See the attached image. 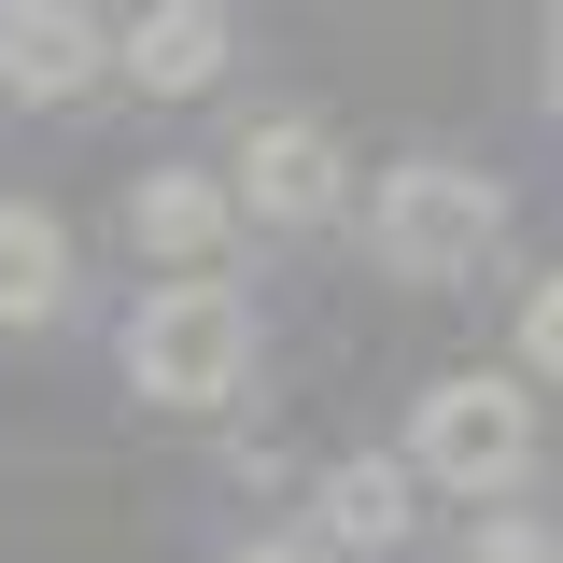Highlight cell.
<instances>
[{
	"label": "cell",
	"instance_id": "1",
	"mask_svg": "<svg viewBox=\"0 0 563 563\" xmlns=\"http://www.w3.org/2000/svg\"><path fill=\"white\" fill-rule=\"evenodd\" d=\"M240 380H254V296L240 282L184 268V282H155L128 310V395L141 409L211 422V409H240Z\"/></svg>",
	"mask_w": 563,
	"mask_h": 563
},
{
	"label": "cell",
	"instance_id": "2",
	"mask_svg": "<svg viewBox=\"0 0 563 563\" xmlns=\"http://www.w3.org/2000/svg\"><path fill=\"white\" fill-rule=\"evenodd\" d=\"M366 240H380V268L395 282H479L493 254H507V184L493 169H465V155H409L395 184H380V211H366Z\"/></svg>",
	"mask_w": 563,
	"mask_h": 563
},
{
	"label": "cell",
	"instance_id": "3",
	"mask_svg": "<svg viewBox=\"0 0 563 563\" xmlns=\"http://www.w3.org/2000/svg\"><path fill=\"white\" fill-rule=\"evenodd\" d=\"M536 465V395L507 380V366H451L437 395H422V422H409V479H437V493H507Z\"/></svg>",
	"mask_w": 563,
	"mask_h": 563
},
{
	"label": "cell",
	"instance_id": "4",
	"mask_svg": "<svg viewBox=\"0 0 563 563\" xmlns=\"http://www.w3.org/2000/svg\"><path fill=\"white\" fill-rule=\"evenodd\" d=\"M225 198L254 211V225H282V240H310V225H339L352 169H339V141L310 128V113H254L240 155H225Z\"/></svg>",
	"mask_w": 563,
	"mask_h": 563
},
{
	"label": "cell",
	"instance_id": "5",
	"mask_svg": "<svg viewBox=\"0 0 563 563\" xmlns=\"http://www.w3.org/2000/svg\"><path fill=\"white\" fill-rule=\"evenodd\" d=\"M113 85V29L99 0H0V99L14 113H70Z\"/></svg>",
	"mask_w": 563,
	"mask_h": 563
},
{
	"label": "cell",
	"instance_id": "6",
	"mask_svg": "<svg viewBox=\"0 0 563 563\" xmlns=\"http://www.w3.org/2000/svg\"><path fill=\"white\" fill-rule=\"evenodd\" d=\"M225 57H240V14H225V0H141L128 29H113V70L155 85V99H211Z\"/></svg>",
	"mask_w": 563,
	"mask_h": 563
},
{
	"label": "cell",
	"instance_id": "7",
	"mask_svg": "<svg viewBox=\"0 0 563 563\" xmlns=\"http://www.w3.org/2000/svg\"><path fill=\"white\" fill-rule=\"evenodd\" d=\"M225 225H240V198H225L211 169H141V184H128V240H141L169 282L211 268V240H225Z\"/></svg>",
	"mask_w": 563,
	"mask_h": 563
},
{
	"label": "cell",
	"instance_id": "8",
	"mask_svg": "<svg viewBox=\"0 0 563 563\" xmlns=\"http://www.w3.org/2000/svg\"><path fill=\"white\" fill-rule=\"evenodd\" d=\"M409 465H395V451H339V465H324V493H310V507H324V521H310V536H324V550H409Z\"/></svg>",
	"mask_w": 563,
	"mask_h": 563
},
{
	"label": "cell",
	"instance_id": "9",
	"mask_svg": "<svg viewBox=\"0 0 563 563\" xmlns=\"http://www.w3.org/2000/svg\"><path fill=\"white\" fill-rule=\"evenodd\" d=\"M70 296V225L43 198H0V324H43Z\"/></svg>",
	"mask_w": 563,
	"mask_h": 563
},
{
	"label": "cell",
	"instance_id": "10",
	"mask_svg": "<svg viewBox=\"0 0 563 563\" xmlns=\"http://www.w3.org/2000/svg\"><path fill=\"white\" fill-rule=\"evenodd\" d=\"M521 380H563V268L521 296Z\"/></svg>",
	"mask_w": 563,
	"mask_h": 563
},
{
	"label": "cell",
	"instance_id": "11",
	"mask_svg": "<svg viewBox=\"0 0 563 563\" xmlns=\"http://www.w3.org/2000/svg\"><path fill=\"white\" fill-rule=\"evenodd\" d=\"M465 563H563V536H550V521H507V507H493L479 536H465Z\"/></svg>",
	"mask_w": 563,
	"mask_h": 563
},
{
	"label": "cell",
	"instance_id": "12",
	"mask_svg": "<svg viewBox=\"0 0 563 563\" xmlns=\"http://www.w3.org/2000/svg\"><path fill=\"white\" fill-rule=\"evenodd\" d=\"M225 563H339L324 536H254V550H225Z\"/></svg>",
	"mask_w": 563,
	"mask_h": 563
},
{
	"label": "cell",
	"instance_id": "13",
	"mask_svg": "<svg viewBox=\"0 0 563 563\" xmlns=\"http://www.w3.org/2000/svg\"><path fill=\"white\" fill-rule=\"evenodd\" d=\"M550 113H563V29H550Z\"/></svg>",
	"mask_w": 563,
	"mask_h": 563
}]
</instances>
